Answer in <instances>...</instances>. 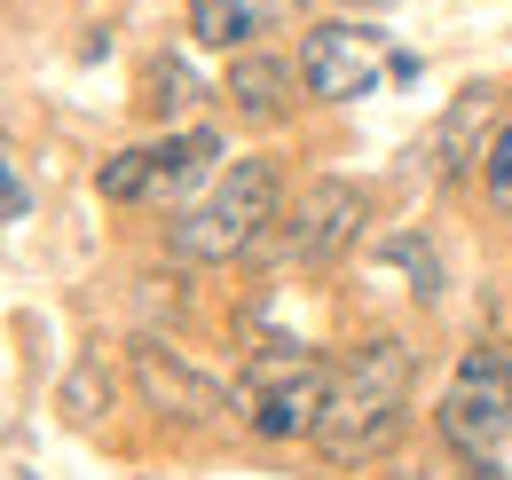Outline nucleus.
Instances as JSON below:
<instances>
[{
    "instance_id": "f257e3e1",
    "label": "nucleus",
    "mask_w": 512,
    "mask_h": 480,
    "mask_svg": "<svg viewBox=\"0 0 512 480\" xmlns=\"http://www.w3.org/2000/svg\"><path fill=\"white\" fill-rule=\"evenodd\" d=\"M410 433V347L402 339H363L355 362H347V378H339V394H331V410H323V465H379L386 449Z\"/></svg>"
},
{
    "instance_id": "f03ea898",
    "label": "nucleus",
    "mask_w": 512,
    "mask_h": 480,
    "mask_svg": "<svg viewBox=\"0 0 512 480\" xmlns=\"http://www.w3.org/2000/svg\"><path fill=\"white\" fill-rule=\"evenodd\" d=\"M229 394H237V418L253 425L260 441H316L339 378H331L308 347H260Z\"/></svg>"
},
{
    "instance_id": "7ed1b4c3",
    "label": "nucleus",
    "mask_w": 512,
    "mask_h": 480,
    "mask_svg": "<svg viewBox=\"0 0 512 480\" xmlns=\"http://www.w3.org/2000/svg\"><path fill=\"white\" fill-rule=\"evenodd\" d=\"M268 221H276V166H268V158H237L229 174L213 181V197L174 221L166 244H174V260H190V268H221V260L253 252V244L268 237Z\"/></svg>"
},
{
    "instance_id": "20e7f679",
    "label": "nucleus",
    "mask_w": 512,
    "mask_h": 480,
    "mask_svg": "<svg viewBox=\"0 0 512 480\" xmlns=\"http://www.w3.org/2000/svg\"><path fill=\"white\" fill-rule=\"evenodd\" d=\"M434 425H442V441L465 457V465L489 473L497 449H505V433H512V362L497 355V347H473V355L449 370Z\"/></svg>"
},
{
    "instance_id": "39448f33",
    "label": "nucleus",
    "mask_w": 512,
    "mask_h": 480,
    "mask_svg": "<svg viewBox=\"0 0 512 480\" xmlns=\"http://www.w3.org/2000/svg\"><path fill=\"white\" fill-rule=\"evenodd\" d=\"M386 71V32L379 24H355V16H331L300 40V87L323 95V103H355L371 95Z\"/></svg>"
},
{
    "instance_id": "423d86ee",
    "label": "nucleus",
    "mask_w": 512,
    "mask_h": 480,
    "mask_svg": "<svg viewBox=\"0 0 512 480\" xmlns=\"http://www.w3.org/2000/svg\"><path fill=\"white\" fill-rule=\"evenodd\" d=\"M134 386H142V402H150L158 418H174V425H213L221 410H237V394H221L205 370H190V362L174 355V347H158V339L134 347Z\"/></svg>"
},
{
    "instance_id": "0eeeda50",
    "label": "nucleus",
    "mask_w": 512,
    "mask_h": 480,
    "mask_svg": "<svg viewBox=\"0 0 512 480\" xmlns=\"http://www.w3.org/2000/svg\"><path fill=\"white\" fill-rule=\"evenodd\" d=\"M363 229V189L355 181H316L300 205H292V221H284V260H300V268H316V260H339L347 244Z\"/></svg>"
},
{
    "instance_id": "6e6552de",
    "label": "nucleus",
    "mask_w": 512,
    "mask_h": 480,
    "mask_svg": "<svg viewBox=\"0 0 512 480\" xmlns=\"http://www.w3.org/2000/svg\"><path fill=\"white\" fill-rule=\"evenodd\" d=\"M300 0H190V32L205 48H253L260 32L292 24Z\"/></svg>"
},
{
    "instance_id": "1a4fd4ad",
    "label": "nucleus",
    "mask_w": 512,
    "mask_h": 480,
    "mask_svg": "<svg viewBox=\"0 0 512 480\" xmlns=\"http://www.w3.org/2000/svg\"><path fill=\"white\" fill-rule=\"evenodd\" d=\"M213 158H221V134H174V142H158L150 150V197H182L190 181L213 174Z\"/></svg>"
},
{
    "instance_id": "9d476101",
    "label": "nucleus",
    "mask_w": 512,
    "mask_h": 480,
    "mask_svg": "<svg viewBox=\"0 0 512 480\" xmlns=\"http://www.w3.org/2000/svg\"><path fill=\"white\" fill-rule=\"evenodd\" d=\"M229 95H237V111L245 119H284V95H292V71L284 63H268V56H237L229 63Z\"/></svg>"
},
{
    "instance_id": "9b49d317",
    "label": "nucleus",
    "mask_w": 512,
    "mask_h": 480,
    "mask_svg": "<svg viewBox=\"0 0 512 480\" xmlns=\"http://www.w3.org/2000/svg\"><path fill=\"white\" fill-rule=\"evenodd\" d=\"M481 111H489V87H465V95H457V111L442 119V142H434V150H442V174H457V166H465V134H473V119H481Z\"/></svg>"
},
{
    "instance_id": "f8f14e48",
    "label": "nucleus",
    "mask_w": 512,
    "mask_h": 480,
    "mask_svg": "<svg viewBox=\"0 0 512 480\" xmlns=\"http://www.w3.org/2000/svg\"><path fill=\"white\" fill-rule=\"evenodd\" d=\"M481 181H489V197H497V205L512 213V119L497 126V142L481 150Z\"/></svg>"
},
{
    "instance_id": "ddd939ff",
    "label": "nucleus",
    "mask_w": 512,
    "mask_h": 480,
    "mask_svg": "<svg viewBox=\"0 0 512 480\" xmlns=\"http://www.w3.org/2000/svg\"><path fill=\"white\" fill-rule=\"evenodd\" d=\"M8 221H32V189H24L16 166H8Z\"/></svg>"
}]
</instances>
